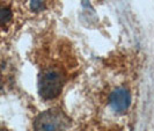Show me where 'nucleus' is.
Wrapping results in <instances>:
<instances>
[{
    "instance_id": "obj_1",
    "label": "nucleus",
    "mask_w": 154,
    "mask_h": 131,
    "mask_svg": "<svg viewBox=\"0 0 154 131\" xmlns=\"http://www.w3.org/2000/svg\"><path fill=\"white\" fill-rule=\"evenodd\" d=\"M69 118L66 114L58 108L49 109L41 113L35 122L34 130L35 131H65L69 128Z\"/></svg>"
},
{
    "instance_id": "obj_2",
    "label": "nucleus",
    "mask_w": 154,
    "mask_h": 131,
    "mask_svg": "<svg viewBox=\"0 0 154 131\" xmlns=\"http://www.w3.org/2000/svg\"><path fill=\"white\" fill-rule=\"evenodd\" d=\"M64 77L60 72L50 70L45 72L39 81V94L44 100L56 99L63 89Z\"/></svg>"
},
{
    "instance_id": "obj_3",
    "label": "nucleus",
    "mask_w": 154,
    "mask_h": 131,
    "mask_svg": "<svg viewBox=\"0 0 154 131\" xmlns=\"http://www.w3.org/2000/svg\"><path fill=\"white\" fill-rule=\"evenodd\" d=\"M110 106L117 113H124L130 107L131 103V95L125 88H117L110 95Z\"/></svg>"
},
{
    "instance_id": "obj_4",
    "label": "nucleus",
    "mask_w": 154,
    "mask_h": 131,
    "mask_svg": "<svg viewBox=\"0 0 154 131\" xmlns=\"http://www.w3.org/2000/svg\"><path fill=\"white\" fill-rule=\"evenodd\" d=\"M12 11L11 8L6 7V6H0V23L5 24V23L9 22L12 20Z\"/></svg>"
},
{
    "instance_id": "obj_5",
    "label": "nucleus",
    "mask_w": 154,
    "mask_h": 131,
    "mask_svg": "<svg viewBox=\"0 0 154 131\" xmlns=\"http://www.w3.org/2000/svg\"><path fill=\"white\" fill-rule=\"evenodd\" d=\"M30 7L32 11L39 12V11H42L44 8V2H43V0H31Z\"/></svg>"
}]
</instances>
